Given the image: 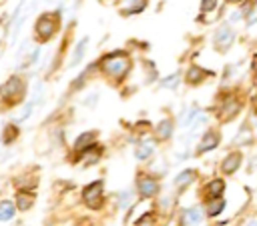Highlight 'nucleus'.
I'll use <instances>...</instances> for the list:
<instances>
[{"label":"nucleus","instance_id":"obj_1","mask_svg":"<svg viewBox=\"0 0 257 226\" xmlns=\"http://www.w3.org/2000/svg\"><path fill=\"white\" fill-rule=\"evenodd\" d=\"M100 68L112 80H122L131 70V58L126 52H112L100 60Z\"/></svg>","mask_w":257,"mask_h":226},{"label":"nucleus","instance_id":"obj_2","mask_svg":"<svg viewBox=\"0 0 257 226\" xmlns=\"http://www.w3.org/2000/svg\"><path fill=\"white\" fill-rule=\"evenodd\" d=\"M58 26H60V20H58V14H54V12H46V14H42L38 20H36V24H34V34H36V38L38 40H48V38H52L54 34H56V30H58Z\"/></svg>","mask_w":257,"mask_h":226},{"label":"nucleus","instance_id":"obj_3","mask_svg":"<svg viewBox=\"0 0 257 226\" xmlns=\"http://www.w3.org/2000/svg\"><path fill=\"white\" fill-rule=\"evenodd\" d=\"M24 96V82L18 78V76H12L8 78L2 86H0V98L8 104H14V102H20Z\"/></svg>","mask_w":257,"mask_h":226},{"label":"nucleus","instance_id":"obj_4","mask_svg":"<svg viewBox=\"0 0 257 226\" xmlns=\"http://www.w3.org/2000/svg\"><path fill=\"white\" fill-rule=\"evenodd\" d=\"M102 198H104V186H102L100 180L90 182L88 186L82 188V200H84V204H86L88 208H92V210L100 208Z\"/></svg>","mask_w":257,"mask_h":226},{"label":"nucleus","instance_id":"obj_5","mask_svg":"<svg viewBox=\"0 0 257 226\" xmlns=\"http://www.w3.org/2000/svg\"><path fill=\"white\" fill-rule=\"evenodd\" d=\"M235 42V30L229 24H221L213 34V44L219 52H227Z\"/></svg>","mask_w":257,"mask_h":226},{"label":"nucleus","instance_id":"obj_6","mask_svg":"<svg viewBox=\"0 0 257 226\" xmlns=\"http://www.w3.org/2000/svg\"><path fill=\"white\" fill-rule=\"evenodd\" d=\"M241 108H243V102H241L237 96L229 94L227 98L221 100V106H219V118L225 120V122H229V120H233V118L241 112Z\"/></svg>","mask_w":257,"mask_h":226},{"label":"nucleus","instance_id":"obj_7","mask_svg":"<svg viewBox=\"0 0 257 226\" xmlns=\"http://www.w3.org/2000/svg\"><path fill=\"white\" fill-rule=\"evenodd\" d=\"M137 190H139L141 196L153 198V196L159 194V182H157L153 176H149V174H141V176L137 178Z\"/></svg>","mask_w":257,"mask_h":226},{"label":"nucleus","instance_id":"obj_8","mask_svg":"<svg viewBox=\"0 0 257 226\" xmlns=\"http://www.w3.org/2000/svg\"><path fill=\"white\" fill-rule=\"evenodd\" d=\"M219 142H221V136H219V132H217V130H207V132L201 136V140H199V146H197V154H207V152L215 150V148L219 146Z\"/></svg>","mask_w":257,"mask_h":226},{"label":"nucleus","instance_id":"obj_9","mask_svg":"<svg viewBox=\"0 0 257 226\" xmlns=\"http://www.w3.org/2000/svg\"><path fill=\"white\" fill-rule=\"evenodd\" d=\"M241 162H243V154H241L239 150H233V152H229V154L223 158V162H221V172L227 174V176H231V174H235V172L239 170Z\"/></svg>","mask_w":257,"mask_h":226},{"label":"nucleus","instance_id":"obj_10","mask_svg":"<svg viewBox=\"0 0 257 226\" xmlns=\"http://www.w3.org/2000/svg\"><path fill=\"white\" fill-rule=\"evenodd\" d=\"M213 72H209V70H205V68H201V66H197V64H191L189 68H187V74H185V82L187 84H191V86H197V84H201L207 76H211Z\"/></svg>","mask_w":257,"mask_h":226},{"label":"nucleus","instance_id":"obj_11","mask_svg":"<svg viewBox=\"0 0 257 226\" xmlns=\"http://www.w3.org/2000/svg\"><path fill=\"white\" fill-rule=\"evenodd\" d=\"M205 198L207 200H215V198H223L225 192V180L223 178H213L205 184Z\"/></svg>","mask_w":257,"mask_h":226},{"label":"nucleus","instance_id":"obj_12","mask_svg":"<svg viewBox=\"0 0 257 226\" xmlns=\"http://www.w3.org/2000/svg\"><path fill=\"white\" fill-rule=\"evenodd\" d=\"M96 130H88V132H82L78 138H76V142H74V150L76 152H84V150H88V148H92L94 146V142H96Z\"/></svg>","mask_w":257,"mask_h":226},{"label":"nucleus","instance_id":"obj_13","mask_svg":"<svg viewBox=\"0 0 257 226\" xmlns=\"http://www.w3.org/2000/svg\"><path fill=\"white\" fill-rule=\"evenodd\" d=\"M34 198H36V196L32 194V190H18V192H16V208L22 210V212L30 210L32 204H34Z\"/></svg>","mask_w":257,"mask_h":226},{"label":"nucleus","instance_id":"obj_14","mask_svg":"<svg viewBox=\"0 0 257 226\" xmlns=\"http://www.w3.org/2000/svg\"><path fill=\"white\" fill-rule=\"evenodd\" d=\"M181 220H183L185 226H197L203 220V212L199 208H185Z\"/></svg>","mask_w":257,"mask_h":226},{"label":"nucleus","instance_id":"obj_15","mask_svg":"<svg viewBox=\"0 0 257 226\" xmlns=\"http://www.w3.org/2000/svg\"><path fill=\"white\" fill-rule=\"evenodd\" d=\"M195 178H197V172H195L193 168H187V170H183V172L177 174V178H175V186H177V188H187Z\"/></svg>","mask_w":257,"mask_h":226},{"label":"nucleus","instance_id":"obj_16","mask_svg":"<svg viewBox=\"0 0 257 226\" xmlns=\"http://www.w3.org/2000/svg\"><path fill=\"white\" fill-rule=\"evenodd\" d=\"M225 206H227L225 198H215V200H207V216H211V218L219 216V214H221V212L225 210Z\"/></svg>","mask_w":257,"mask_h":226},{"label":"nucleus","instance_id":"obj_17","mask_svg":"<svg viewBox=\"0 0 257 226\" xmlns=\"http://www.w3.org/2000/svg\"><path fill=\"white\" fill-rule=\"evenodd\" d=\"M173 120L171 118H165V120H161L159 124H157V136L161 138V140H167V138H171L173 136Z\"/></svg>","mask_w":257,"mask_h":226},{"label":"nucleus","instance_id":"obj_18","mask_svg":"<svg viewBox=\"0 0 257 226\" xmlns=\"http://www.w3.org/2000/svg\"><path fill=\"white\" fill-rule=\"evenodd\" d=\"M14 212H16V206L10 200H0V222L12 220L14 218Z\"/></svg>","mask_w":257,"mask_h":226},{"label":"nucleus","instance_id":"obj_19","mask_svg":"<svg viewBox=\"0 0 257 226\" xmlns=\"http://www.w3.org/2000/svg\"><path fill=\"white\" fill-rule=\"evenodd\" d=\"M98 156H100V148H96V144H94L92 148H88V150L80 152L78 162L82 160V162H86V164H92V162H96V160H98Z\"/></svg>","mask_w":257,"mask_h":226},{"label":"nucleus","instance_id":"obj_20","mask_svg":"<svg viewBox=\"0 0 257 226\" xmlns=\"http://www.w3.org/2000/svg\"><path fill=\"white\" fill-rule=\"evenodd\" d=\"M153 150H155V146H153L151 142H145V144H139V146H137L135 156H137L139 160H147V158L153 154Z\"/></svg>","mask_w":257,"mask_h":226},{"label":"nucleus","instance_id":"obj_21","mask_svg":"<svg viewBox=\"0 0 257 226\" xmlns=\"http://www.w3.org/2000/svg\"><path fill=\"white\" fill-rule=\"evenodd\" d=\"M147 0H128V8L124 10V14H137L141 10H145Z\"/></svg>","mask_w":257,"mask_h":226},{"label":"nucleus","instance_id":"obj_22","mask_svg":"<svg viewBox=\"0 0 257 226\" xmlns=\"http://www.w3.org/2000/svg\"><path fill=\"white\" fill-rule=\"evenodd\" d=\"M16 136H18V128L10 124V126H6V128H4V134H2V142H4V144H10V142H12Z\"/></svg>","mask_w":257,"mask_h":226},{"label":"nucleus","instance_id":"obj_23","mask_svg":"<svg viewBox=\"0 0 257 226\" xmlns=\"http://www.w3.org/2000/svg\"><path fill=\"white\" fill-rule=\"evenodd\" d=\"M135 226H157V218H155V214L147 212V214H143V216L137 220Z\"/></svg>","mask_w":257,"mask_h":226},{"label":"nucleus","instance_id":"obj_24","mask_svg":"<svg viewBox=\"0 0 257 226\" xmlns=\"http://www.w3.org/2000/svg\"><path fill=\"white\" fill-rule=\"evenodd\" d=\"M84 46H86V38L82 40V42H78V46H76V50H74V56H72V66H76L78 64V60L84 56Z\"/></svg>","mask_w":257,"mask_h":226},{"label":"nucleus","instance_id":"obj_25","mask_svg":"<svg viewBox=\"0 0 257 226\" xmlns=\"http://www.w3.org/2000/svg\"><path fill=\"white\" fill-rule=\"evenodd\" d=\"M161 86L163 88H177L179 86V74H171V76L163 78L161 80Z\"/></svg>","mask_w":257,"mask_h":226},{"label":"nucleus","instance_id":"obj_26","mask_svg":"<svg viewBox=\"0 0 257 226\" xmlns=\"http://www.w3.org/2000/svg\"><path fill=\"white\" fill-rule=\"evenodd\" d=\"M217 4H219V0H201V12L203 14L205 12H213L217 8Z\"/></svg>","mask_w":257,"mask_h":226},{"label":"nucleus","instance_id":"obj_27","mask_svg":"<svg viewBox=\"0 0 257 226\" xmlns=\"http://www.w3.org/2000/svg\"><path fill=\"white\" fill-rule=\"evenodd\" d=\"M128 204H131V192L124 190V192H120V208H126Z\"/></svg>","mask_w":257,"mask_h":226},{"label":"nucleus","instance_id":"obj_28","mask_svg":"<svg viewBox=\"0 0 257 226\" xmlns=\"http://www.w3.org/2000/svg\"><path fill=\"white\" fill-rule=\"evenodd\" d=\"M251 70H253V74L257 76V52H255L253 58H251Z\"/></svg>","mask_w":257,"mask_h":226},{"label":"nucleus","instance_id":"obj_29","mask_svg":"<svg viewBox=\"0 0 257 226\" xmlns=\"http://www.w3.org/2000/svg\"><path fill=\"white\" fill-rule=\"evenodd\" d=\"M227 4H243V2H247V0H225Z\"/></svg>","mask_w":257,"mask_h":226},{"label":"nucleus","instance_id":"obj_30","mask_svg":"<svg viewBox=\"0 0 257 226\" xmlns=\"http://www.w3.org/2000/svg\"><path fill=\"white\" fill-rule=\"evenodd\" d=\"M247 226H257V222H249V224H247Z\"/></svg>","mask_w":257,"mask_h":226}]
</instances>
